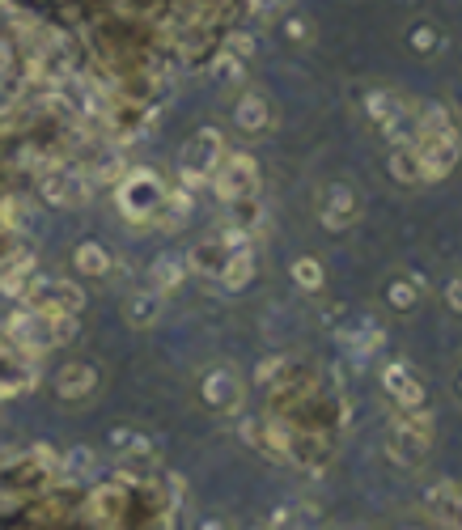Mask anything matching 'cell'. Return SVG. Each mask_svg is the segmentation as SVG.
I'll return each instance as SVG.
<instances>
[{
    "label": "cell",
    "mask_w": 462,
    "mask_h": 530,
    "mask_svg": "<svg viewBox=\"0 0 462 530\" xmlns=\"http://www.w3.org/2000/svg\"><path fill=\"white\" fill-rule=\"evenodd\" d=\"M60 454L51 446H30L22 454H9L0 463V497L5 501H34L56 484Z\"/></svg>",
    "instance_id": "obj_1"
},
{
    "label": "cell",
    "mask_w": 462,
    "mask_h": 530,
    "mask_svg": "<svg viewBox=\"0 0 462 530\" xmlns=\"http://www.w3.org/2000/svg\"><path fill=\"white\" fill-rule=\"evenodd\" d=\"M433 433H437V420L429 408H407L395 412V424H390V441H386V454L395 458L399 467L416 471L424 467V458L433 450Z\"/></svg>",
    "instance_id": "obj_2"
},
{
    "label": "cell",
    "mask_w": 462,
    "mask_h": 530,
    "mask_svg": "<svg viewBox=\"0 0 462 530\" xmlns=\"http://www.w3.org/2000/svg\"><path fill=\"white\" fill-rule=\"evenodd\" d=\"M166 183H162V174L157 170H149V166H132L123 179L115 183V204H119V212L128 221H136V225H153V217L162 212V204H166Z\"/></svg>",
    "instance_id": "obj_3"
},
{
    "label": "cell",
    "mask_w": 462,
    "mask_h": 530,
    "mask_svg": "<svg viewBox=\"0 0 462 530\" xmlns=\"http://www.w3.org/2000/svg\"><path fill=\"white\" fill-rule=\"evenodd\" d=\"M225 136L217 128H200L191 140H187V149H183V162H179V183L187 191H200V187H212V170L221 166V157H225Z\"/></svg>",
    "instance_id": "obj_4"
},
{
    "label": "cell",
    "mask_w": 462,
    "mask_h": 530,
    "mask_svg": "<svg viewBox=\"0 0 462 530\" xmlns=\"http://www.w3.org/2000/svg\"><path fill=\"white\" fill-rule=\"evenodd\" d=\"M416 157H420V170H424V183H441L458 170V157H462V132L446 128V132H416Z\"/></svg>",
    "instance_id": "obj_5"
},
{
    "label": "cell",
    "mask_w": 462,
    "mask_h": 530,
    "mask_svg": "<svg viewBox=\"0 0 462 530\" xmlns=\"http://www.w3.org/2000/svg\"><path fill=\"white\" fill-rule=\"evenodd\" d=\"M212 191H217L221 204L259 196V162L251 153H225L221 166L212 170Z\"/></svg>",
    "instance_id": "obj_6"
},
{
    "label": "cell",
    "mask_w": 462,
    "mask_h": 530,
    "mask_svg": "<svg viewBox=\"0 0 462 530\" xmlns=\"http://www.w3.org/2000/svg\"><path fill=\"white\" fill-rule=\"evenodd\" d=\"M39 191L56 208H85L94 196V179L85 166H51L47 174H39Z\"/></svg>",
    "instance_id": "obj_7"
},
{
    "label": "cell",
    "mask_w": 462,
    "mask_h": 530,
    "mask_svg": "<svg viewBox=\"0 0 462 530\" xmlns=\"http://www.w3.org/2000/svg\"><path fill=\"white\" fill-rule=\"evenodd\" d=\"M5 335L13 348H22L26 357H43V352L56 348V335H51V314H39L30 306H17L5 323Z\"/></svg>",
    "instance_id": "obj_8"
},
{
    "label": "cell",
    "mask_w": 462,
    "mask_h": 530,
    "mask_svg": "<svg viewBox=\"0 0 462 530\" xmlns=\"http://www.w3.org/2000/svg\"><path fill=\"white\" fill-rule=\"evenodd\" d=\"M22 306L39 310V314H56V310H68V314H81L85 306V293L73 285V280H51V276H30V285L22 293Z\"/></svg>",
    "instance_id": "obj_9"
},
{
    "label": "cell",
    "mask_w": 462,
    "mask_h": 530,
    "mask_svg": "<svg viewBox=\"0 0 462 530\" xmlns=\"http://www.w3.org/2000/svg\"><path fill=\"white\" fill-rule=\"evenodd\" d=\"M200 395L212 412H238L242 408V378L234 374L229 365H217V369H208L204 382H200Z\"/></svg>",
    "instance_id": "obj_10"
},
{
    "label": "cell",
    "mask_w": 462,
    "mask_h": 530,
    "mask_svg": "<svg viewBox=\"0 0 462 530\" xmlns=\"http://www.w3.org/2000/svg\"><path fill=\"white\" fill-rule=\"evenodd\" d=\"M382 391L395 399V408L407 412V408H424V382L412 374L407 361H390L382 365Z\"/></svg>",
    "instance_id": "obj_11"
},
{
    "label": "cell",
    "mask_w": 462,
    "mask_h": 530,
    "mask_svg": "<svg viewBox=\"0 0 462 530\" xmlns=\"http://www.w3.org/2000/svg\"><path fill=\"white\" fill-rule=\"evenodd\" d=\"M357 217H361V196H357V191H352L348 183H331V187L323 191V208H318V221L340 234V229H348Z\"/></svg>",
    "instance_id": "obj_12"
},
{
    "label": "cell",
    "mask_w": 462,
    "mask_h": 530,
    "mask_svg": "<svg viewBox=\"0 0 462 530\" xmlns=\"http://www.w3.org/2000/svg\"><path fill=\"white\" fill-rule=\"evenodd\" d=\"M424 514H429L437 526H446V530H462V488L450 484V480L433 484L429 492H424Z\"/></svg>",
    "instance_id": "obj_13"
},
{
    "label": "cell",
    "mask_w": 462,
    "mask_h": 530,
    "mask_svg": "<svg viewBox=\"0 0 462 530\" xmlns=\"http://www.w3.org/2000/svg\"><path fill=\"white\" fill-rule=\"evenodd\" d=\"M98 391V369L90 361H68L60 374H56V395L68 403H81Z\"/></svg>",
    "instance_id": "obj_14"
},
{
    "label": "cell",
    "mask_w": 462,
    "mask_h": 530,
    "mask_svg": "<svg viewBox=\"0 0 462 530\" xmlns=\"http://www.w3.org/2000/svg\"><path fill=\"white\" fill-rule=\"evenodd\" d=\"M234 123H238V132H246V136L268 132L272 128V106H268V98L255 94V90H246L238 98V106H234Z\"/></svg>",
    "instance_id": "obj_15"
},
{
    "label": "cell",
    "mask_w": 462,
    "mask_h": 530,
    "mask_svg": "<svg viewBox=\"0 0 462 530\" xmlns=\"http://www.w3.org/2000/svg\"><path fill=\"white\" fill-rule=\"evenodd\" d=\"M183 280H187V255L166 251V255L153 259V268H149V289H157L162 297H170V293L183 289Z\"/></svg>",
    "instance_id": "obj_16"
},
{
    "label": "cell",
    "mask_w": 462,
    "mask_h": 530,
    "mask_svg": "<svg viewBox=\"0 0 462 530\" xmlns=\"http://www.w3.org/2000/svg\"><path fill=\"white\" fill-rule=\"evenodd\" d=\"M225 259H229V251L221 246V238H204V242H195L191 246V255H187V272H195V276H221V268H225Z\"/></svg>",
    "instance_id": "obj_17"
},
{
    "label": "cell",
    "mask_w": 462,
    "mask_h": 530,
    "mask_svg": "<svg viewBox=\"0 0 462 530\" xmlns=\"http://www.w3.org/2000/svg\"><path fill=\"white\" fill-rule=\"evenodd\" d=\"M162 310H166V297L157 293V289H140V293L128 297V306H123V314H128V323L136 331L140 327H153L157 318H162Z\"/></svg>",
    "instance_id": "obj_18"
},
{
    "label": "cell",
    "mask_w": 462,
    "mask_h": 530,
    "mask_svg": "<svg viewBox=\"0 0 462 530\" xmlns=\"http://www.w3.org/2000/svg\"><path fill=\"white\" fill-rule=\"evenodd\" d=\"M255 268H259V263H255V251H251V246H246V251H234V255L225 259L221 276H217V280H221V289H229V293H242V289L255 280Z\"/></svg>",
    "instance_id": "obj_19"
},
{
    "label": "cell",
    "mask_w": 462,
    "mask_h": 530,
    "mask_svg": "<svg viewBox=\"0 0 462 530\" xmlns=\"http://www.w3.org/2000/svg\"><path fill=\"white\" fill-rule=\"evenodd\" d=\"M26 386H34V365L22 361V357H9V352H0V399L22 395Z\"/></svg>",
    "instance_id": "obj_20"
},
{
    "label": "cell",
    "mask_w": 462,
    "mask_h": 530,
    "mask_svg": "<svg viewBox=\"0 0 462 530\" xmlns=\"http://www.w3.org/2000/svg\"><path fill=\"white\" fill-rule=\"evenodd\" d=\"M407 102H412V98H403L399 90H369L361 106H365V115H369V123H378V128H386V123H390V119H395V115L403 111V106H407Z\"/></svg>",
    "instance_id": "obj_21"
},
{
    "label": "cell",
    "mask_w": 462,
    "mask_h": 530,
    "mask_svg": "<svg viewBox=\"0 0 462 530\" xmlns=\"http://www.w3.org/2000/svg\"><path fill=\"white\" fill-rule=\"evenodd\" d=\"M73 268L81 276H90V280L111 276V251H106L102 242H81L77 251H73Z\"/></svg>",
    "instance_id": "obj_22"
},
{
    "label": "cell",
    "mask_w": 462,
    "mask_h": 530,
    "mask_svg": "<svg viewBox=\"0 0 462 530\" xmlns=\"http://www.w3.org/2000/svg\"><path fill=\"white\" fill-rule=\"evenodd\" d=\"M420 293H424V276H395L386 285V306L407 314V310L420 306Z\"/></svg>",
    "instance_id": "obj_23"
},
{
    "label": "cell",
    "mask_w": 462,
    "mask_h": 530,
    "mask_svg": "<svg viewBox=\"0 0 462 530\" xmlns=\"http://www.w3.org/2000/svg\"><path fill=\"white\" fill-rule=\"evenodd\" d=\"M390 179L403 183V187H420L424 183V170H420V157L412 145H399L390 149Z\"/></svg>",
    "instance_id": "obj_24"
},
{
    "label": "cell",
    "mask_w": 462,
    "mask_h": 530,
    "mask_svg": "<svg viewBox=\"0 0 462 530\" xmlns=\"http://www.w3.org/2000/svg\"><path fill=\"white\" fill-rule=\"evenodd\" d=\"M289 276H293V285H297L301 293H318V289L327 285V272H323V263H318L314 255H301V259H293Z\"/></svg>",
    "instance_id": "obj_25"
},
{
    "label": "cell",
    "mask_w": 462,
    "mask_h": 530,
    "mask_svg": "<svg viewBox=\"0 0 462 530\" xmlns=\"http://www.w3.org/2000/svg\"><path fill=\"white\" fill-rule=\"evenodd\" d=\"M111 450L123 454V458H149L153 454L149 437L136 433V429H111Z\"/></svg>",
    "instance_id": "obj_26"
},
{
    "label": "cell",
    "mask_w": 462,
    "mask_h": 530,
    "mask_svg": "<svg viewBox=\"0 0 462 530\" xmlns=\"http://www.w3.org/2000/svg\"><path fill=\"white\" fill-rule=\"evenodd\" d=\"M259 221H263V204H259V196H251V200H234L229 204V225H238V229H259Z\"/></svg>",
    "instance_id": "obj_27"
},
{
    "label": "cell",
    "mask_w": 462,
    "mask_h": 530,
    "mask_svg": "<svg viewBox=\"0 0 462 530\" xmlns=\"http://www.w3.org/2000/svg\"><path fill=\"white\" fill-rule=\"evenodd\" d=\"M90 471H94V450H85V446L68 450L60 458V475H90Z\"/></svg>",
    "instance_id": "obj_28"
},
{
    "label": "cell",
    "mask_w": 462,
    "mask_h": 530,
    "mask_svg": "<svg viewBox=\"0 0 462 530\" xmlns=\"http://www.w3.org/2000/svg\"><path fill=\"white\" fill-rule=\"evenodd\" d=\"M407 43H412V51H424V56H429V51H437V47H441V34H437V26L420 22V26L407 30Z\"/></svg>",
    "instance_id": "obj_29"
},
{
    "label": "cell",
    "mask_w": 462,
    "mask_h": 530,
    "mask_svg": "<svg viewBox=\"0 0 462 530\" xmlns=\"http://www.w3.org/2000/svg\"><path fill=\"white\" fill-rule=\"evenodd\" d=\"M77 331H81L77 314H68V310H56V314H51V335H56V348L68 344V340H77Z\"/></svg>",
    "instance_id": "obj_30"
},
{
    "label": "cell",
    "mask_w": 462,
    "mask_h": 530,
    "mask_svg": "<svg viewBox=\"0 0 462 530\" xmlns=\"http://www.w3.org/2000/svg\"><path fill=\"white\" fill-rule=\"evenodd\" d=\"M225 51H229V56H234V60H251L255 56V39H251V34H242V30H234V34H225Z\"/></svg>",
    "instance_id": "obj_31"
},
{
    "label": "cell",
    "mask_w": 462,
    "mask_h": 530,
    "mask_svg": "<svg viewBox=\"0 0 462 530\" xmlns=\"http://www.w3.org/2000/svg\"><path fill=\"white\" fill-rule=\"evenodd\" d=\"M284 369H289V361H284V357H263V361L255 365V382H259V386H272V382L284 374Z\"/></svg>",
    "instance_id": "obj_32"
},
{
    "label": "cell",
    "mask_w": 462,
    "mask_h": 530,
    "mask_svg": "<svg viewBox=\"0 0 462 530\" xmlns=\"http://www.w3.org/2000/svg\"><path fill=\"white\" fill-rule=\"evenodd\" d=\"M212 77H217V81H238L242 77V60H234L229 51H221V56L212 60Z\"/></svg>",
    "instance_id": "obj_33"
},
{
    "label": "cell",
    "mask_w": 462,
    "mask_h": 530,
    "mask_svg": "<svg viewBox=\"0 0 462 530\" xmlns=\"http://www.w3.org/2000/svg\"><path fill=\"white\" fill-rule=\"evenodd\" d=\"M284 34H289L293 43H310V22L306 17H289V22H284Z\"/></svg>",
    "instance_id": "obj_34"
},
{
    "label": "cell",
    "mask_w": 462,
    "mask_h": 530,
    "mask_svg": "<svg viewBox=\"0 0 462 530\" xmlns=\"http://www.w3.org/2000/svg\"><path fill=\"white\" fill-rule=\"evenodd\" d=\"M441 297H446V306H450L454 314H462V276H454L450 285H446V293H441Z\"/></svg>",
    "instance_id": "obj_35"
},
{
    "label": "cell",
    "mask_w": 462,
    "mask_h": 530,
    "mask_svg": "<svg viewBox=\"0 0 462 530\" xmlns=\"http://www.w3.org/2000/svg\"><path fill=\"white\" fill-rule=\"evenodd\" d=\"M195 530H229V522L225 518H200V522H195Z\"/></svg>",
    "instance_id": "obj_36"
},
{
    "label": "cell",
    "mask_w": 462,
    "mask_h": 530,
    "mask_svg": "<svg viewBox=\"0 0 462 530\" xmlns=\"http://www.w3.org/2000/svg\"><path fill=\"white\" fill-rule=\"evenodd\" d=\"M458 399H462V374H458Z\"/></svg>",
    "instance_id": "obj_37"
},
{
    "label": "cell",
    "mask_w": 462,
    "mask_h": 530,
    "mask_svg": "<svg viewBox=\"0 0 462 530\" xmlns=\"http://www.w3.org/2000/svg\"><path fill=\"white\" fill-rule=\"evenodd\" d=\"M403 530H416V526H403Z\"/></svg>",
    "instance_id": "obj_38"
},
{
    "label": "cell",
    "mask_w": 462,
    "mask_h": 530,
    "mask_svg": "<svg viewBox=\"0 0 462 530\" xmlns=\"http://www.w3.org/2000/svg\"><path fill=\"white\" fill-rule=\"evenodd\" d=\"M259 530H268V526H259Z\"/></svg>",
    "instance_id": "obj_39"
}]
</instances>
